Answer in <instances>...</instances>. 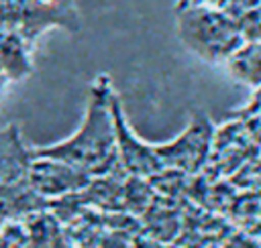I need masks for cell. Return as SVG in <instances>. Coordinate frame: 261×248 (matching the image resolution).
Segmentation results:
<instances>
[{
  "mask_svg": "<svg viewBox=\"0 0 261 248\" xmlns=\"http://www.w3.org/2000/svg\"><path fill=\"white\" fill-rule=\"evenodd\" d=\"M112 148H114L112 128H110V122L104 110V102L96 94L94 102L90 104L88 120L84 128L77 132V136H73L67 144L45 150V154L69 161L88 171H102V167L108 163L112 154Z\"/></svg>",
  "mask_w": 261,
  "mask_h": 248,
  "instance_id": "6da1fadb",
  "label": "cell"
}]
</instances>
